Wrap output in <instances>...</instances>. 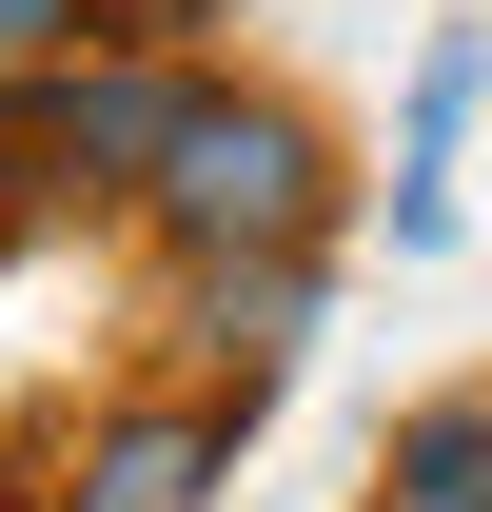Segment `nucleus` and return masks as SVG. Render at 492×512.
I'll use <instances>...</instances> for the list:
<instances>
[{"instance_id": "obj_1", "label": "nucleus", "mask_w": 492, "mask_h": 512, "mask_svg": "<svg viewBox=\"0 0 492 512\" xmlns=\"http://www.w3.org/2000/svg\"><path fill=\"white\" fill-rule=\"evenodd\" d=\"M138 197H158V217H178L197 256H237V237L276 256V237L315 217V138L276 119V99H197V119H178V158H158Z\"/></svg>"}, {"instance_id": "obj_2", "label": "nucleus", "mask_w": 492, "mask_h": 512, "mask_svg": "<svg viewBox=\"0 0 492 512\" xmlns=\"http://www.w3.org/2000/svg\"><path fill=\"white\" fill-rule=\"evenodd\" d=\"M178 79H60V99H40V138H60L79 178H158V158H178Z\"/></svg>"}, {"instance_id": "obj_3", "label": "nucleus", "mask_w": 492, "mask_h": 512, "mask_svg": "<svg viewBox=\"0 0 492 512\" xmlns=\"http://www.w3.org/2000/svg\"><path fill=\"white\" fill-rule=\"evenodd\" d=\"M217 493V414H119L79 453V512H197Z\"/></svg>"}, {"instance_id": "obj_4", "label": "nucleus", "mask_w": 492, "mask_h": 512, "mask_svg": "<svg viewBox=\"0 0 492 512\" xmlns=\"http://www.w3.org/2000/svg\"><path fill=\"white\" fill-rule=\"evenodd\" d=\"M394 512H492V394H453V414L394 434Z\"/></svg>"}, {"instance_id": "obj_5", "label": "nucleus", "mask_w": 492, "mask_h": 512, "mask_svg": "<svg viewBox=\"0 0 492 512\" xmlns=\"http://www.w3.org/2000/svg\"><path fill=\"white\" fill-rule=\"evenodd\" d=\"M60 20H79V0H0V79L40 60V40H60Z\"/></svg>"}]
</instances>
